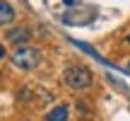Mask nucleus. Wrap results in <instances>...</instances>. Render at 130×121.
<instances>
[{
	"instance_id": "obj_4",
	"label": "nucleus",
	"mask_w": 130,
	"mask_h": 121,
	"mask_svg": "<svg viewBox=\"0 0 130 121\" xmlns=\"http://www.w3.org/2000/svg\"><path fill=\"white\" fill-rule=\"evenodd\" d=\"M68 116H70V107L68 104H58L46 114V121H68Z\"/></svg>"
},
{
	"instance_id": "obj_1",
	"label": "nucleus",
	"mask_w": 130,
	"mask_h": 121,
	"mask_svg": "<svg viewBox=\"0 0 130 121\" xmlns=\"http://www.w3.org/2000/svg\"><path fill=\"white\" fill-rule=\"evenodd\" d=\"M63 82L72 90H87L92 85V70L84 65H68L63 73Z\"/></svg>"
},
{
	"instance_id": "obj_6",
	"label": "nucleus",
	"mask_w": 130,
	"mask_h": 121,
	"mask_svg": "<svg viewBox=\"0 0 130 121\" xmlns=\"http://www.w3.org/2000/svg\"><path fill=\"white\" fill-rule=\"evenodd\" d=\"M0 58H5V46L0 44Z\"/></svg>"
},
{
	"instance_id": "obj_2",
	"label": "nucleus",
	"mask_w": 130,
	"mask_h": 121,
	"mask_svg": "<svg viewBox=\"0 0 130 121\" xmlns=\"http://www.w3.org/2000/svg\"><path fill=\"white\" fill-rule=\"evenodd\" d=\"M10 58H12V65H17L19 70H34L41 63V51L34 46H19Z\"/></svg>"
},
{
	"instance_id": "obj_8",
	"label": "nucleus",
	"mask_w": 130,
	"mask_h": 121,
	"mask_svg": "<svg viewBox=\"0 0 130 121\" xmlns=\"http://www.w3.org/2000/svg\"><path fill=\"white\" fill-rule=\"evenodd\" d=\"M128 44H130V34H128Z\"/></svg>"
},
{
	"instance_id": "obj_7",
	"label": "nucleus",
	"mask_w": 130,
	"mask_h": 121,
	"mask_svg": "<svg viewBox=\"0 0 130 121\" xmlns=\"http://www.w3.org/2000/svg\"><path fill=\"white\" fill-rule=\"evenodd\" d=\"M75 3H77V0H65V5H75Z\"/></svg>"
},
{
	"instance_id": "obj_9",
	"label": "nucleus",
	"mask_w": 130,
	"mask_h": 121,
	"mask_svg": "<svg viewBox=\"0 0 130 121\" xmlns=\"http://www.w3.org/2000/svg\"><path fill=\"white\" fill-rule=\"evenodd\" d=\"M128 70H130V63H128Z\"/></svg>"
},
{
	"instance_id": "obj_5",
	"label": "nucleus",
	"mask_w": 130,
	"mask_h": 121,
	"mask_svg": "<svg viewBox=\"0 0 130 121\" xmlns=\"http://www.w3.org/2000/svg\"><path fill=\"white\" fill-rule=\"evenodd\" d=\"M12 22H14V7L5 0H0V27L12 24Z\"/></svg>"
},
{
	"instance_id": "obj_3",
	"label": "nucleus",
	"mask_w": 130,
	"mask_h": 121,
	"mask_svg": "<svg viewBox=\"0 0 130 121\" xmlns=\"http://www.w3.org/2000/svg\"><path fill=\"white\" fill-rule=\"evenodd\" d=\"M5 39H7L10 44H17V46H27V41L31 39V29L24 27V24H19V27H12V29H7Z\"/></svg>"
}]
</instances>
